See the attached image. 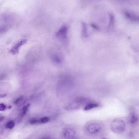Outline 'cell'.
<instances>
[{
    "label": "cell",
    "mask_w": 139,
    "mask_h": 139,
    "mask_svg": "<svg viewBox=\"0 0 139 139\" xmlns=\"http://www.w3.org/2000/svg\"><path fill=\"white\" fill-rule=\"evenodd\" d=\"M110 127L112 131L114 133L121 134L124 132L126 126L125 122L122 120L116 119L111 123Z\"/></svg>",
    "instance_id": "1"
},
{
    "label": "cell",
    "mask_w": 139,
    "mask_h": 139,
    "mask_svg": "<svg viewBox=\"0 0 139 139\" xmlns=\"http://www.w3.org/2000/svg\"><path fill=\"white\" fill-rule=\"evenodd\" d=\"M101 127L98 124L93 123L88 126L87 128V132L90 134H95L100 130Z\"/></svg>",
    "instance_id": "2"
},
{
    "label": "cell",
    "mask_w": 139,
    "mask_h": 139,
    "mask_svg": "<svg viewBox=\"0 0 139 139\" xmlns=\"http://www.w3.org/2000/svg\"><path fill=\"white\" fill-rule=\"evenodd\" d=\"M27 41V40L23 39L17 43L10 49V51L11 53L14 55L18 53L20 47L26 44Z\"/></svg>",
    "instance_id": "3"
},
{
    "label": "cell",
    "mask_w": 139,
    "mask_h": 139,
    "mask_svg": "<svg viewBox=\"0 0 139 139\" xmlns=\"http://www.w3.org/2000/svg\"><path fill=\"white\" fill-rule=\"evenodd\" d=\"M67 28L66 27H62L57 33V36L58 38L63 39H65L67 38Z\"/></svg>",
    "instance_id": "4"
},
{
    "label": "cell",
    "mask_w": 139,
    "mask_h": 139,
    "mask_svg": "<svg viewBox=\"0 0 139 139\" xmlns=\"http://www.w3.org/2000/svg\"><path fill=\"white\" fill-rule=\"evenodd\" d=\"M99 106V104L97 103H88L85 107L84 109L85 111H88L93 108L98 107Z\"/></svg>",
    "instance_id": "5"
},
{
    "label": "cell",
    "mask_w": 139,
    "mask_h": 139,
    "mask_svg": "<svg viewBox=\"0 0 139 139\" xmlns=\"http://www.w3.org/2000/svg\"><path fill=\"white\" fill-rule=\"evenodd\" d=\"M138 121V117L137 114L134 112H131L130 115V121L131 123L134 124L136 123Z\"/></svg>",
    "instance_id": "6"
},
{
    "label": "cell",
    "mask_w": 139,
    "mask_h": 139,
    "mask_svg": "<svg viewBox=\"0 0 139 139\" xmlns=\"http://www.w3.org/2000/svg\"><path fill=\"white\" fill-rule=\"evenodd\" d=\"M125 15L127 18L130 20L134 21H136L138 20V18L136 16L129 12H125Z\"/></svg>",
    "instance_id": "7"
},
{
    "label": "cell",
    "mask_w": 139,
    "mask_h": 139,
    "mask_svg": "<svg viewBox=\"0 0 139 139\" xmlns=\"http://www.w3.org/2000/svg\"><path fill=\"white\" fill-rule=\"evenodd\" d=\"M30 106V105L29 104L26 105L23 108L21 113V117H24L27 114L29 110Z\"/></svg>",
    "instance_id": "8"
},
{
    "label": "cell",
    "mask_w": 139,
    "mask_h": 139,
    "mask_svg": "<svg viewBox=\"0 0 139 139\" xmlns=\"http://www.w3.org/2000/svg\"><path fill=\"white\" fill-rule=\"evenodd\" d=\"M15 126V123L12 121H9L7 124V128L9 129H13Z\"/></svg>",
    "instance_id": "9"
},
{
    "label": "cell",
    "mask_w": 139,
    "mask_h": 139,
    "mask_svg": "<svg viewBox=\"0 0 139 139\" xmlns=\"http://www.w3.org/2000/svg\"><path fill=\"white\" fill-rule=\"evenodd\" d=\"M50 119L47 117H44L39 119V123H45L49 121Z\"/></svg>",
    "instance_id": "10"
},
{
    "label": "cell",
    "mask_w": 139,
    "mask_h": 139,
    "mask_svg": "<svg viewBox=\"0 0 139 139\" xmlns=\"http://www.w3.org/2000/svg\"><path fill=\"white\" fill-rule=\"evenodd\" d=\"M29 123L32 125H35L39 123V119L33 118L30 120Z\"/></svg>",
    "instance_id": "11"
},
{
    "label": "cell",
    "mask_w": 139,
    "mask_h": 139,
    "mask_svg": "<svg viewBox=\"0 0 139 139\" xmlns=\"http://www.w3.org/2000/svg\"><path fill=\"white\" fill-rule=\"evenodd\" d=\"M24 97L23 96H21L17 99L15 101L14 103L15 104L17 105L19 104L21 101L23 100Z\"/></svg>",
    "instance_id": "12"
},
{
    "label": "cell",
    "mask_w": 139,
    "mask_h": 139,
    "mask_svg": "<svg viewBox=\"0 0 139 139\" xmlns=\"http://www.w3.org/2000/svg\"><path fill=\"white\" fill-rule=\"evenodd\" d=\"M53 59L54 61L57 63H60L61 62V59L59 57L57 56H54L53 57Z\"/></svg>",
    "instance_id": "13"
},
{
    "label": "cell",
    "mask_w": 139,
    "mask_h": 139,
    "mask_svg": "<svg viewBox=\"0 0 139 139\" xmlns=\"http://www.w3.org/2000/svg\"><path fill=\"white\" fill-rule=\"evenodd\" d=\"M6 108V106L5 105L3 104H0V111H4Z\"/></svg>",
    "instance_id": "14"
},
{
    "label": "cell",
    "mask_w": 139,
    "mask_h": 139,
    "mask_svg": "<svg viewBox=\"0 0 139 139\" xmlns=\"http://www.w3.org/2000/svg\"><path fill=\"white\" fill-rule=\"evenodd\" d=\"M4 117H0V122L3 121L5 119Z\"/></svg>",
    "instance_id": "15"
},
{
    "label": "cell",
    "mask_w": 139,
    "mask_h": 139,
    "mask_svg": "<svg viewBox=\"0 0 139 139\" xmlns=\"http://www.w3.org/2000/svg\"><path fill=\"white\" fill-rule=\"evenodd\" d=\"M6 96V94H4L3 95H0V98H3V97H4Z\"/></svg>",
    "instance_id": "16"
},
{
    "label": "cell",
    "mask_w": 139,
    "mask_h": 139,
    "mask_svg": "<svg viewBox=\"0 0 139 139\" xmlns=\"http://www.w3.org/2000/svg\"><path fill=\"white\" fill-rule=\"evenodd\" d=\"M9 108H11V106H9Z\"/></svg>",
    "instance_id": "17"
}]
</instances>
